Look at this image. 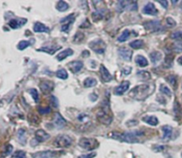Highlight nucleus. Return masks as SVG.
<instances>
[{
	"mask_svg": "<svg viewBox=\"0 0 182 158\" xmlns=\"http://www.w3.org/2000/svg\"><path fill=\"white\" fill-rule=\"evenodd\" d=\"M154 86L150 84H139L134 87L130 92L129 96L137 100H144L153 92Z\"/></svg>",
	"mask_w": 182,
	"mask_h": 158,
	"instance_id": "nucleus-1",
	"label": "nucleus"
},
{
	"mask_svg": "<svg viewBox=\"0 0 182 158\" xmlns=\"http://www.w3.org/2000/svg\"><path fill=\"white\" fill-rule=\"evenodd\" d=\"M144 133L142 132L136 131V132H113L109 134V137L113 138L117 140L126 142V143H138L139 142V136H141Z\"/></svg>",
	"mask_w": 182,
	"mask_h": 158,
	"instance_id": "nucleus-2",
	"label": "nucleus"
},
{
	"mask_svg": "<svg viewBox=\"0 0 182 158\" xmlns=\"http://www.w3.org/2000/svg\"><path fill=\"white\" fill-rule=\"evenodd\" d=\"M97 119L99 120L101 124L108 125L113 121V116L110 110L109 107V101L108 99L106 101V99L101 103V109L97 113Z\"/></svg>",
	"mask_w": 182,
	"mask_h": 158,
	"instance_id": "nucleus-3",
	"label": "nucleus"
},
{
	"mask_svg": "<svg viewBox=\"0 0 182 158\" xmlns=\"http://www.w3.org/2000/svg\"><path fill=\"white\" fill-rule=\"evenodd\" d=\"M72 143H73V139L71 137H69L68 135H66V134H61L56 137L53 144L57 148H67L70 147L72 145Z\"/></svg>",
	"mask_w": 182,
	"mask_h": 158,
	"instance_id": "nucleus-4",
	"label": "nucleus"
},
{
	"mask_svg": "<svg viewBox=\"0 0 182 158\" xmlns=\"http://www.w3.org/2000/svg\"><path fill=\"white\" fill-rule=\"evenodd\" d=\"M78 145L85 150H93L100 146V143L95 139L91 138H82L78 141Z\"/></svg>",
	"mask_w": 182,
	"mask_h": 158,
	"instance_id": "nucleus-5",
	"label": "nucleus"
},
{
	"mask_svg": "<svg viewBox=\"0 0 182 158\" xmlns=\"http://www.w3.org/2000/svg\"><path fill=\"white\" fill-rule=\"evenodd\" d=\"M90 48L98 54H103L106 51V44L101 39H95L89 43Z\"/></svg>",
	"mask_w": 182,
	"mask_h": 158,
	"instance_id": "nucleus-6",
	"label": "nucleus"
},
{
	"mask_svg": "<svg viewBox=\"0 0 182 158\" xmlns=\"http://www.w3.org/2000/svg\"><path fill=\"white\" fill-rule=\"evenodd\" d=\"M146 30L150 33L160 32L162 30V25L159 21H149L143 23Z\"/></svg>",
	"mask_w": 182,
	"mask_h": 158,
	"instance_id": "nucleus-7",
	"label": "nucleus"
},
{
	"mask_svg": "<svg viewBox=\"0 0 182 158\" xmlns=\"http://www.w3.org/2000/svg\"><path fill=\"white\" fill-rule=\"evenodd\" d=\"M75 21V14L72 13L70 15H68L67 17L63 18L61 21V23L62 24L61 26V30L66 32V33H68L69 31V28H70V25Z\"/></svg>",
	"mask_w": 182,
	"mask_h": 158,
	"instance_id": "nucleus-8",
	"label": "nucleus"
},
{
	"mask_svg": "<svg viewBox=\"0 0 182 158\" xmlns=\"http://www.w3.org/2000/svg\"><path fill=\"white\" fill-rule=\"evenodd\" d=\"M57 154H61V152L57 151H52V150H46V151H42L37 152L35 155H33V158H52L57 156Z\"/></svg>",
	"mask_w": 182,
	"mask_h": 158,
	"instance_id": "nucleus-9",
	"label": "nucleus"
},
{
	"mask_svg": "<svg viewBox=\"0 0 182 158\" xmlns=\"http://www.w3.org/2000/svg\"><path fill=\"white\" fill-rule=\"evenodd\" d=\"M118 54L121 58L124 61H131L132 58V51L126 47H121L118 49Z\"/></svg>",
	"mask_w": 182,
	"mask_h": 158,
	"instance_id": "nucleus-10",
	"label": "nucleus"
},
{
	"mask_svg": "<svg viewBox=\"0 0 182 158\" xmlns=\"http://www.w3.org/2000/svg\"><path fill=\"white\" fill-rule=\"evenodd\" d=\"M100 75H101V80L104 83L110 82L112 79H113V76H111L109 71L104 65H101V67H100Z\"/></svg>",
	"mask_w": 182,
	"mask_h": 158,
	"instance_id": "nucleus-11",
	"label": "nucleus"
},
{
	"mask_svg": "<svg viewBox=\"0 0 182 158\" xmlns=\"http://www.w3.org/2000/svg\"><path fill=\"white\" fill-rule=\"evenodd\" d=\"M39 87L45 94H47V93H50L53 90L54 83L53 82H51V81H43L39 84Z\"/></svg>",
	"mask_w": 182,
	"mask_h": 158,
	"instance_id": "nucleus-12",
	"label": "nucleus"
},
{
	"mask_svg": "<svg viewBox=\"0 0 182 158\" xmlns=\"http://www.w3.org/2000/svg\"><path fill=\"white\" fill-rule=\"evenodd\" d=\"M130 87V82L129 81H123V83H121L117 87L115 88V94L116 95H123L124 92H126L127 90Z\"/></svg>",
	"mask_w": 182,
	"mask_h": 158,
	"instance_id": "nucleus-13",
	"label": "nucleus"
},
{
	"mask_svg": "<svg viewBox=\"0 0 182 158\" xmlns=\"http://www.w3.org/2000/svg\"><path fill=\"white\" fill-rule=\"evenodd\" d=\"M69 69H70V71L72 73L74 74H77V72H79V71L83 68V63L80 61H70L68 64Z\"/></svg>",
	"mask_w": 182,
	"mask_h": 158,
	"instance_id": "nucleus-14",
	"label": "nucleus"
},
{
	"mask_svg": "<svg viewBox=\"0 0 182 158\" xmlns=\"http://www.w3.org/2000/svg\"><path fill=\"white\" fill-rule=\"evenodd\" d=\"M53 124H54V126L57 128V129H62L63 127H65L67 122L61 117V115L60 113H56L55 114L54 120H53Z\"/></svg>",
	"mask_w": 182,
	"mask_h": 158,
	"instance_id": "nucleus-15",
	"label": "nucleus"
},
{
	"mask_svg": "<svg viewBox=\"0 0 182 158\" xmlns=\"http://www.w3.org/2000/svg\"><path fill=\"white\" fill-rule=\"evenodd\" d=\"M143 12L145 14H148V15H156L158 13V10L155 6L153 3H148L144 7H143Z\"/></svg>",
	"mask_w": 182,
	"mask_h": 158,
	"instance_id": "nucleus-16",
	"label": "nucleus"
},
{
	"mask_svg": "<svg viewBox=\"0 0 182 158\" xmlns=\"http://www.w3.org/2000/svg\"><path fill=\"white\" fill-rule=\"evenodd\" d=\"M35 137H36V140L37 142H44L50 138V134L47 133L46 131L42 130V129H39V130H37L36 132Z\"/></svg>",
	"mask_w": 182,
	"mask_h": 158,
	"instance_id": "nucleus-17",
	"label": "nucleus"
},
{
	"mask_svg": "<svg viewBox=\"0 0 182 158\" xmlns=\"http://www.w3.org/2000/svg\"><path fill=\"white\" fill-rule=\"evenodd\" d=\"M27 19L25 18H21V19H12L9 21L8 25L13 28V30H16V28H19L21 27H22L26 22H27Z\"/></svg>",
	"mask_w": 182,
	"mask_h": 158,
	"instance_id": "nucleus-18",
	"label": "nucleus"
},
{
	"mask_svg": "<svg viewBox=\"0 0 182 158\" xmlns=\"http://www.w3.org/2000/svg\"><path fill=\"white\" fill-rule=\"evenodd\" d=\"M61 48V46H48L41 47L37 51L38 52H46V53H48L50 55H52L57 51H59Z\"/></svg>",
	"mask_w": 182,
	"mask_h": 158,
	"instance_id": "nucleus-19",
	"label": "nucleus"
},
{
	"mask_svg": "<svg viewBox=\"0 0 182 158\" xmlns=\"http://www.w3.org/2000/svg\"><path fill=\"white\" fill-rule=\"evenodd\" d=\"M162 131L163 132V141H168L172 139V126L164 125L162 127Z\"/></svg>",
	"mask_w": 182,
	"mask_h": 158,
	"instance_id": "nucleus-20",
	"label": "nucleus"
},
{
	"mask_svg": "<svg viewBox=\"0 0 182 158\" xmlns=\"http://www.w3.org/2000/svg\"><path fill=\"white\" fill-rule=\"evenodd\" d=\"M33 30H34V31L37 32V33H42V32L49 33V32H50V28H47L45 24L41 23V22H36V23L34 24Z\"/></svg>",
	"mask_w": 182,
	"mask_h": 158,
	"instance_id": "nucleus-21",
	"label": "nucleus"
},
{
	"mask_svg": "<svg viewBox=\"0 0 182 158\" xmlns=\"http://www.w3.org/2000/svg\"><path fill=\"white\" fill-rule=\"evenodd\" d=\"M74 53V51L70 48H68L66 50H64L63 52H60L59 54H57V56H56V58H57V60L59 61H62L63 60H65L66 58H68V57L73 55Z\"/></svg>",
	"mask_w": 182,
	"mask_h": 158,
	"instance_id": "nucleus-22",
	"label": "nucleus"
},
{
	"mask_svg": "<svg viewBox=\"0 0 182 158\" xmlns=\"http://www.w3.org/2000/svg\"><path fill=\"white\" fill-rule=\"evenodd\" d=\"M149 57H150V60H151L152 63L156 64L162 60V53L158 51H154L149 54Z\"/></svg>",
	"mask_w": 182,
	"mask_h": 158,
	"instance_id": "nucleus-23",
	"label": "nucleus"
},
{
	"mask_svg": "<svg viewBox=\"0 0 182 158\" xmlns=\"http://www.w3.org/2000/svg\"><path fill=\"white\" fill-rule=\"evenodd\" d=\"M142 120H143L145 123H147L148 124L151 125V126H156V125H157L158 123H159L157 117H154V116L144 117L142 118Z\"/></svg>",
	"mask_w": 182,
	"mask_h": 158,
	"instance_id": "nucleus-24",
	"label": "nucleus"
},
{
	"mask_svg": "<svg viewBox=\"0 0 182 158\" xmlns=\"http://www.w3.org/2000/svg\"><path fill=\"white\" fill-rule=\"evenodd\" d=\"M135 62L141 67V68H145L148 65V60L145 58L142 55H137L135 57Z\"/></svg>",
	"mask_w": 182,
	"mask_h": 158,
	"instance_id": "nucleus-25",
	"label": "nucleus"
},
{
	"mask_svg": "<svg viewBox=\"0 0 182 158\" xmlns=\"http://www.w3.org/2000/svg\"><path fill=\"white\" fill-rule=\"evenodd\" d=\"M137 77L139 80H142V81H148L151 78V74L148 72V71H146V70H141V71H139L137 73Z\"/></svg>",
	"mask_w": 182,
	"mask_h": 158,
	"instance_id": "nucleus-26",
	"label": "nucleus"
},
{
	"mask_svg": "<svg viewBox=\"0 0 182 158\" xmlns=\"http://www.w3.org/2000/svg\"><path fill=\"white\" fill-rule=\"evenodd\" d=\"M97 83H98L97 79H95L94 77H87L83 80V86L86 88L93 87V86L97 85Z\"/></svg>",
	"mask_w": 182,
	"mask_h": 158,
	"instance_id": "nucleus-27",
	"label": "nucleus"
},
{
	"mask_svg": "<svg viewBox=\"0 0 182 158\" xmlns=\"http://www.w3.org/2000/svg\"><path fill=\"white\" fill-rule=\"evenodd\" d=\"M130 1H119L117 5V11L118 12H122L125 10H127Z\"/></svg>",
	"mask_w": 182,
	"mask_h": 158,
	"instance_id": "nucleus-28",
	"label": "nucleus"
},
{
	"mask_svg": "<svg viewBox=\"0 0 182 158\" xmlns=\"http://www.w3.org/2000/svg\"><path fill=\"white\" fill-rule=\"evenodd\" d=\"M18 140L21 143V145H25L26 144V131L24 129H20L18 131Z\"/></svg>",
	"mask_w": 182,
	"mask_h": 158,
	"instance_id": "nucleus-29",
	"label": "nucleus"
},
{
	"mask_svg": "<svg viewBox=\"0 0 182 158\" xmlns=\"http://www.w3.org/2000/svg\"><path fill=\"white\" fill-rule=\"evenodd\" d=\"M68 3H66L65 1H61V0H60V1H58L57 3H56V9H57L59 12H65L68 9Z\"/></svg>",
	"mask_w": 182,
	"mask_h": 158,
	"instance_id": "nucleus-30",
	"label": "nucleus"
},
{
	"mask_svg": "<svg viewBox=\"0 0 182 158\" xmlns=\"http://www.w3.org/2000/svg\"><path fill=\"white\" fill-rule=\"evenodd\" d=\"M143 46H144V42H143V40H141V39H137V40H134L130 43V46L133 49L142 48Z\"/></svg>",
	"mask_w": 182,
	"mask_h": 158,
	"instance_id": "nucleus-31",
	"label": "nucleus"
},
{
	"mask_svg": "<svg viewBox=\"0 0 182 158\" xmlns=\"http://www.w3.org/2000/svg\"><path fill=\"white\" fill-rule=\"evenodd\" d=\"M56 77H59L60 79H62V80H65L68 77V72L67 70L64 69V68H61L59 69L57 72H56Z\"/></svg>",
	"mask_w": 182,
	"mask_h": 158,
	"instance_id": "nucleus-32",
	"label": "nucleus"
},
{
	"mask_svg": "<svg viewBox=\"0 0 182 158\" xmlns=\"http://www.w3.org/2000/svg\"><path fill=\"white\" fill-rule=\"evenodd\" d=\"M160 92L163 94H164V95H166L168 97H171L172 96V92H171L170 88L168 87V86H166L165 84H161L160 85Z\"/></svg>",
	"mask_w": 182,
	"mask_h": 158,
	"instance_id": "nucleus-33",
	"label": "nucleus"
},
{
	"mask_svg": "<svg viewBox=\"0 0 182 158\" xmlns=\"http://www.w3.org/2000/svg\"><path fill=\"white\" fill-rule=\"evenodd\" d=\"M129 37H130V30H125L123 31V33H122V34L120 35V37H118V42L123 43V42H124V41H126L127 38H128Z\"/></svg>",
	"mask_w": 182,
	"mask_h": 158,
	"instance_id": "nucleus-34",
	"label": "nucleus"
},
{
	"mask_svg": "<svg viewBox=\"0 0 182 158\" xmlns=\"http://www.w3.org/2000/svg\"><path fill=\"white\" fill-rule=\"evenodd\" d=\"M30 46V41H26V40H22V41H21L19 44H18V46H17V48L19 49V50H21V51H23V50H25L27 47H29Z\"/></svg>",
	"mask_w": 182,
	"mask_h": 158,
	"instance_id": "nucleus-35",
	"label": "nucleus"
},
{
	"mask_svg": "<svg viewBox=\"0 0 182 158\" xmlns=\"http://www.w3.org/2000/svg\"><path fill=\"white\" fill-rule=\"evenodd\" d=\"M92 20L93 21H101L102 18H103V15H102V13L100 12V11H96V12H93L92 13Z\"/></svg>",
	"mask_w": 182,
	"mask_h": 158,
	"instance_id": "nucleus-36",
	"label": "nucleus"
},
{
	"mask_svg": "<svg viewBox=\"0 0 182 158\" xmlns=\"http://www.w3.org/2000/svg\"><path fill=\"white\" fill-rule=\"evenodd\" d=\"M83 38H85V35L81 32H77L73 38V40H74L73 42L75 44H80V43L83 40Z\"/></svg>",
	"mask_w": 182,
	"mask_h": 158,
	"instance_id": "nucleus-37",
	"label": "nucleus"
},
{
	"mask_svg": "<svg viewBox=\"0 0 182 158\" xmlns=\"http://www.w3.org/2000/svg\"><path fill=\"white\" fill-rule=\"evenodd\" d=\"M173 58L174 56L173 55H167L165 57V60H164V66L166 68H170L172 66V61H173Z\"/></svg>",
	"mask_w": 182,
	"mask_h": 158,
	"instance_id": "nucleus-38",
	"label": "nucleus"
},
{
	"mask_svg": "<svg viewBox=\"0 0 182 158\" xmlns=\"http://www.w3.org/2000/svg\"><path fill=\"white\" fill-rule=\"evenodd\" d=\"M166 80L171 83L172 86H173L174 88H176V86H177V77L175 76L171 75L168 77H166Z\"/></svg>",
	"mask_w": 182,
	"mask_h": 158,
	"instance_id": "nucleus-39",
	"label": "nucleus"
},
{
	"mask_svg": "<svg viewBox=\"0 0 182 158\" xmlns=\"http://www.w3.org/2000/svg\"><path fill=\"white\" fill-rule=\"evenodd\" d=\"M172 49L174 52H182V43H181V42H177V43H174V44L172 45Z\"/></svg>",
	"mask_w": 182,
	"mask_h": 158,
	"instance_id": "nucleus-40",
	"label": "nucleus"
},
{
	"mask_svg": "<svg viewBox=\"0 0 182 158\" xmlns=\"http://www.w3.org/2000/svg\"><path fill=\"white\" fill-rule=\"evenodd\" d=\"M171 38L175 40H182V31H175L172 33Z\"/></svg>",
	"mask_w": 182,
	"mask_h": 158,
	"instance_id": "nucleus-41",
	"label": "nucleus"
},
{
	"mask_svg": "<svg viewBox=\"0 0 182 158\" xmlns=\"http://www.w3.org/2000/svg\"><path fill=\"white\" fill-rule=\"evenodd\" d=\"M12 156L14 157V158H27L26 153H25L24 151H22V150H18V151H16L14 154H13Z\"/></svg>",
	"mask_w": 182,
	"mask_h": 158,
	"instance_id": "nucleus-42",
	"label": "nucleus"
},
{
	"mask_svg": "<svg viewBox=\"0 0 182 158\" xmlns=\"http://www.w3.org/2000/svg\"><path fill=\"white\" fill-rule=\"evenodd\" d=\"M29 92L31 94V96H32V98H33V99L35 100V101L37 102L38 101V92H37V91L36 89H30Z\"/></svg>",
	"mask_w": 182,
	"mask_h": 158,
	"instance_id": "nucleus-43",
	"label": "nucleus"
},
{
	"mask_svg": "<svg viewBox=\"0 0 182 158\" xmlns=\"http://www.w3.org/2000/svg\"><path fill=\"white\" fill-rule=\"evenodd\" d=\"M50 101H51V104L52 107L54 108H58L59 107V102H58V99L55 96H51L50 98Z\"/></svg>",
	"mask_w": 182,
	"mask_h": 158,
	"instance_id": "nucleus-44",
	"label": "nucleus"
},
{
	"mask_svg": "<svg viewBox=\"0 0 182 158\" xmlns=\"http://www.w3.org/2000/svg\"><path fill=\"white\" fill-rule=\"evenodd\" d=\"M38 112L42 115H46V114H49L51 112V108L49 107H46V108H41L39 107L38 108Z\"/></svg>",
	"mask_w": 182,
	"mask_h": 158,
	"instance_id": "nucleus-45",
	"label": "nucleus"
},
{
	"mask_svg": "<svg viewBox=\"0 0 182 158\" xmlns=\"http://www.w3.org/2000/svg\"><path fill=\"white\" fill-rule=\"evenodd\" d=\"M166 23L169 25L170 27H174V26H176V21L172 18V17H167L166 18Z\"/></svg>",
	"mask_w": 182,
	"mask_h": 158,
	"instance_id": "nucleus-46",
	"label": "nucleus"
},
{
	"mask_svg": "<svg viewBox=\"0 0 182 158\" xmlns=\"http://www.w3.org/2000/svg\"><path fill=\"white\" fill-rule=\"evenodd\" d=\"M180 112H181V108H180L179 102L175 101V103H174V113H175V115H179V114H180Z\"/></svg>",
	"mask_w": 182,
	"mask_h": 158,
	"instance_id": "nucleus-47",
	"label": "nucleus"
},
{
	"mask_svg": "<svg viewBox=\"0 0 182 158\" xmlns=\"http://www.w3.org/2000/svg\"><path fill=\"white\" fill-rule=\"evenodd\" d=\"M95 156H96V153H90V154L82 155L78 158H94Z\"/></svg>",
	"mask_w": 182,
	"mask_h": 158,
	"instance_id": "nucleus-48",
	"label": "nucleus"
},
{
	"mask_svg": "<svg viewBox=\"0 0 182 158\" xmlns=\"http://www.w3.org/2000/svg\"><path fill=\"white\" fill-rule=\"evenodd\" d=\"M159 4H161L162 5V6L163 7V8H167L168 7V1H166V0H163V1H162V0H158V1H157Z\"/></svg>",
	"mask_w": 182,
	"mask_h": 158,
	"instance_id": "nucleus-49",
	"label": "nucleus"
},
{
	"mask_svg": "<svg viewBox=\"0 0 182 158\" xmlns=\"http://www.w3.org/2000/svg\"><path fill=\"white\" fill-rule=\"evenodd\" d=\"M131 72H132V68H130V67H128V68H124L123 69V73L124 75H129Z\"/></svg>",
	"mask_w": 182,
	"mask_h": 158,
	"instance_id": "nucleus-50",
	"label": "nucleus"
},
{
	"mask_svg": "<svg viewBox=\"0 0 182 158\" xmlns=\"http://www.w3.org/2000/svg\"><path fill=\"white\" fill-rule=\"evenodd\" d=\"M12 147L11 145H8V146L6 147V155H8L9 154H11V153H12Z\"/></svg>",
	"mask_w": 182,
	"mask_h": 158,
	"instance_id": "nucleus-51",
	"label": "nucleus"
},
{
	"mask_svg": "<svg viewBox=\"0 0 182 158\" xmlns=\"http://www.w3.org/2000/svg\"><path fill=\"white\" fill-rule=\"evenodd\" d=\"M126 124H127L128 126H133V124H138V122H137V121H134V120H131V121L127 122Z\"/></svg>",
	"mask_w": 182,
	"mask_h": 158,
	"instance_id": "nucleus-52",
	"label": "nucleus"
},
{
	"mask_svg": "<svg viewBox=\"0 0 182 158\" xmlns=\"http://www.w3.org/2000/svg\"><path fill=\"white\" fill-rule=\"evenodd\" d=\"M82 53H83V57H89L90 55V52L88 51H83Z\"/></svg>",
	"mask_w": 182,
	"mask_h": 158,
	"instance_id": "nucleus-53",
	"label": "nucleus"
},
{
	"mask_svg": "<svg viewBox=\"0 0 182 158\" xmlns=\"http://www.w3.org/2000/svg\"><path fill=\"white\" fill-rule=\"evenodd\" d=\"M178 63L179 65H182V56H180V57H179V58H178Z\"/></svg>",
	"mask_w": 182,
	"mask_h": 158,
	"instance_id": "nucleus-54",
	"label": "nucleus"
},
{
	"mask_svg": "<svg viewBox=\"0 0 182 158\" xmlns=\"http://www.w3.org/2000/svg\"><path fill=\"white\" fill-rule=\"evenodd\" d=\"M177 2H178V1H172V4H176Z\"/></svg>",
	"mask_w": 182,
	"mask_h": 158,
	"instance_id": "nucleus-55",
	"label": "nucleus"
},
{
	"mask_svg": "<svg viewBox=\"0 0 182 158\" xmlns=\"http://www.w3.org/2000/svg\"><path fill=\"white\" fill-rule=\"evenodd\" d=\"M181 156H182V153H181Z\"/></svg>",
	"mask_w": 182,
	"mask_h": 158,
	"instance_id": "nucleus-56",
	"label": "nucleus"
},
{
	"mask_svg": "<svg viewBox=\"0 0 182 158\" xmlns=\"http://www.w3.org/2000/svg\"><path fill=\"white\" fill-rule=\"evenodd\" d=\"M181 87H182V85H181Z\"/></svg>",
	"mask_w": 182,
	"mask_h": 158,
	"instance_id": "nucleus-57",
	"label": "nucleus"
}]
</instances>
